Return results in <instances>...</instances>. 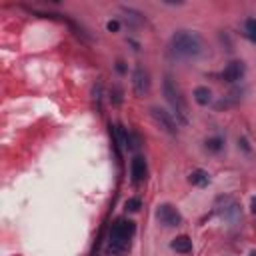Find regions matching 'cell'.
Masks as SVG:
<instances>
[{"instance_id":"obj_1","label":"cell","mask_w":256,"mask_h":256,"mask_svg":"<svg viewBox=\"0 0 256 256\" xmlns=\"http://www.w3.org/2000/svg\"><path fill=\"white\" fill-rule=\"evenodd\" d=\"M136 234V224L130 218H116L108 234V250L112 254L124 256L132 248V238Z\"/></svg>"},{"instance_id":"obj_2","label":"cell","mask_w":256,"mask_h":256,"mask_svg":"<svg viewBox=\"0 0 256 256\" xmlns=\"http://www.w3.org/2000/svg\"><path fill=\"white\" fill-rule=\"evenodd\" d=\"M172 52L182 58H196L204 52V40L198 32L192 30H178L170 38Z\"/></svg>"},{"instance_id":"obj_3","label":"cell","mask_w":256,"mask_h":256,"mask_svg":"<svg viewBox=\"0 0 256 256\" xmlns=\"http://www.w3.org/2000/svg\"><path fill=\"white\" fill-rule=\"evenodd\" d=\"M162 90H164V96L174 112V116L182 122V124H188L190 122V112H188V104L184 100V94L180 90V86L176 84V80L172 76H166L164 78V84H162Z\"/></svg>"},{"instance_id":"obj_4","label":"cell","mask_w":256,"mask_h":256,"mask_svg":"<svg viewBox=\"0 0 256 256\" xmlns=\"http://www.w3.org/2000/svg\"><path fill=\"white\" fill-rule=\"evenodd\" d=\"M214 212H216L222 220H226V222H230V224H238L240 218H242L240 204H238L232 196H218V198H216V204H214Z\"/></svg>"},{"instance_id":"obj_5","label":"cell","mask_w":256,"mask_h":256,"mask_svg":"<svg viewBox=\"0 0 256 256\" xmlns=\"http://www.w3.org/2000/svg\"><path fill=\"white\" fill-rule=\"evenodd\" d=\"M156 220L166 228H176L182 224V214L174 204L162 202L156 206Z\"/></svg>"},{"instance_id":"obj_6","label":"cell","mask_w":256,"mask_h":256,"mask_svg":"<svg viewBox=\"0 0 256 256\" xmlns=\"http://www.w3.org/2000/svg\"><path fill=\"white\" fill-rule=\"evenodd\" d=\"M150 116L166 134H170V136L178 134V124H176V118H174L172 112H168V110H164L160 106H152L150 108Z\"/></svg>"},{"instance_id":"obj_7","label":"cell","mask_w":256,"mask_h":256,"mask_svg":"<svg viewBox=\"0 0 256 256\" xmlns=\"http://www.w3.org/2000/svg\"><path fill=\"white\" fill-rule=\"evenodd\" d=\"M132 90L138 98H142L150 92V74L144 66L134 68V72H132Z\"/></svg>"},{"instance_id":"obj_8","label":"cell","mask_w":256,"mask_h":256,"mask_svg":"<svg viewBox=\"0 0 256 256\" xmlns=\"http://www.w3.org/2000/svg\"><path fill=\"white\" fill-rule=\"evenodd\" d=\"M244 72H246L244 62H242V60H232V62H228L226 68L222 70V80L228 82V84H234V82L242 80Z\"/></svg>"},{"instance_id":"obj_9","label":"cell","mask_w":256,"mask_h":256,"mask_svg":"<svg viewBox=\"0 0 256 256\" xmlns=\"http://www.w3.org/2000/svg\"><path fill=\"white\" fill-rule=\"evenodd\" d=\"M148 174V166H146V160L144 156H134L132 162H130V176H132V182H142Z\"/></svg>"},{"instance_id":"obj_10","label":"cell","mask_w":256,"mask_h":256,"mask_svg":"<svg viewBox=\"0 0 256 256\" xmlns=\"http://www.w3.org/2000/svg\"><path fill=\"white\" fill-rule=\"evenodd\" d=\"M170 248L172 250H176L178 254H190L192 252V238L190 236H186V234H180V236H176L172 242H170Z\"/></svg>"},{"instance_id":"obj_11","label":"cell","mask_w":256,"mask_h":256,"mask_svg":"<svg viewBox=\"0 0 256 256\" xmlns=\"http://www.w3.org/2000/svg\"><path fill=\"white\" fill-rule=\"evenodd\" d=\"M188 182H190L192 186L204 188V186H208V184H210V174H208L206 170H202V168H196V170H192V172H190Z\"/></svg>"},{"instance_id":"obj_12","label":"cell","mask_w":256,"mask_h":256,"mask_svg":"<svg viewBox=\"0 0 256 256\" xmlns=\"http://www.w3.org/2000/svg\"><path fill=\"white\" fill-rule=\"evenodd\" d=\"M194 100H196V104H200V106H208V104L212 102V92H210V88H208V86H198V88H194Z\"/></svg>"},{"instance_id":"obj_13","label":"cell","mask_w":256,"mask_h":256,"mask_svg":"<svg viewBox=\"0 0 256 256\" xmlns=\"http://www.w3.org/2000/svg\"><path fill=\"white\" fill-rule=\"evenodd\" d=\"M124 10V14H126V20L130 22V24H134V26H140V24H144V16L140 14V12H136V10H132V8H122Z\"/></svg>"},{"instance_id":"obj_14","label":"cell","mask_w":256,"mask_h":256,"mask_svg":"<svg viewBox=\"0 0 256 256\" xmlns=\"http://www.w3.org/2000/svg\"><path fill=\"white\" fill-rule=\"evenodd\" d=\"M206 148H208L210 152H220V150L224 148V138H222V136H212V138H208V140H206Z\"/></svg>"},{"instance_id":"obj_15","label":"cell","mask_w":256,"mask_h":256,"mask_svg":"<svg viewBox=\"0 0 256 256\" xmlns=\"http://www.w3.org/2000/svg\"><path fill=\"white\" fill-rule=\"evenodd\" d=\"M244 32L252 42H256V18H248L244 22Z\"/></svg>"},{"instance_id":"obj_16","label":"cell","mask_w":256,"mask_h":256,"mask_svg":"<svg viewBox=\"0 0 256 256\" xmlns=\"http://www.w3.org/2000/svg\"><path fill=\"white\" fill-rule=\"evenodd\" d=\"M140 206H142V200H140V198H128V200L124 202V208H126L128 212H138Z\"/></svg>"},{"instance_id":"obj_17","label":"cell","mask_w":256,"mask_h":256,"mask_svg":"<svg viewBox=\"0 0 256 256\" xmlns=\"http://www.w3.org/2000/svg\"><path fill=\"white\" fill-rule=\"evenodd\" d=\"M112 102H114V104H120V102H122V90H120V88H114V90H112Z\"/></svg>"},{"instance_id":"obj_18","label":"cell","mask_w":256,"mask_h":256,"mask_svg":"<svg viewBox=\"0 0 256 256\" xmlns=\"http://www.w3.org/2000/svg\"><path fill=\"white\" fill-rule=\"evenodd\" d=\"M106 28H108L110 32H118V28H120V24H118L116 20H110V22L106 24Z\"/></svg>"},{"instance_id":"obj_19","label":"cell","mask_w":256,"mask_h":256,"mask_svg":"<svg viewBox=\"0 0 256 256\" xmlns=\"http://www.w3.org/2000/svg\"><path fill=\"white\" fill-rule=\"evenodd\" d=\"M116 68H118V72H120V74H124V72H126V66H124V62H122V60H118V62H116Z\"/></svg>"},{"instance_id":"obj_20","label":"cell","mask_w":256,"mask_h":256,"mask_svg":"<svg viewBox=\"0 0 256 256\" xmlns=\"http://www.w3.org/2000/svg\"><path fill=\"white\" fill-rule=\"evenodd\" d=\"M238 144H240V146H242V148H244L246 152H250V148H248V142H246V138H240V140H238Z\"/></svg>"},{"instance_id":"obj_21","label":"cell","mask_w":256,"mask_h":256,"mask_svg":"<svg viewBox=\"0 0 256 256\" xmlns=\"http://www.w3.org/2000/svg\"><path fill=\"white\" fill-rule=\"evenodd\" d=\"M250 210H252V214H256V196L250 200Z\"/></svg>"}]
</instances>
